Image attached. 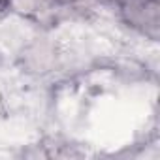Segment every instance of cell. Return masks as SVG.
<instances>
[{
	"label": "cell",
	"instance_id": "cell-1",
	"mask_svg": "<svg viewBox=\"0 0 160 160\" xmlns=\"http://www.w3.org/2000/svg\"><path fill=\"white\" fill-rule=\"evenodd\" d=\"M62 58H64L62 45L53 36H49V30H43L21 45L15 62L25 75L45 77L60 68Z\"/></svg>",
	"mask_w": 160,
	"mask_h": 160
},
{
	"label": "cell",
	"instance_id": "cell-2",
	"mask_svg": "<svg viewBox=\"0 0 160 160\" xmlns=\"http://www.w3.org/2000/svg\"><path fill=\"white\" fill-rule=\"evenodd\" d=\"M119 19L145 40L160 38V2L158 0H113Z\"/></svg>",
	"mask_w": 160,
	"mask_h": 160
},
{
	"label": "cell",
	"instance_id": "cell-3",
	"mask_svg": "<svg viewBox=\"0 0 160 160\" xmlns=\"http://www.w3.org/2000/svg\"><path fill=\"white\" fill-rule=\"evenodd\" d=\"M6 12L40 30H51L70 17L58 0H6Z\"/></svg>",
	"mask_w": 160,
	"mask_h": 160
},
{
	"label": "cell",
	"instance_id": "cell-4",
	"mask_svg": "<svg viewBox=\"0 0 160 160\" xmlns=\"http://www.w3.org/2000/svg\"><path fill=\"white\" fill-rule=\"evenodd\" d=\"M60 6L66 10V13L72 17V15H89L92 12H96L104 2H108V0H58Z\"/></svg>",
	"mask_w": 160,
	"mask_h": 160
},
{
	"label": "cell",
	"instance_id": "cell-5",
	"mask_svg": "<svg viewBox=\"0 0 160 160\" xmlns=\"http://www.w3.org/2000/svg\"><path fill=\"white\" fill-rule=\"evenodd\" d=\"M6 117H8V104H6L4 94L0 92V121H4Z\"/></svg>",
	"mask_w": 160,
	"mask_h": 160
},
{
	"label": "cell",
	"instance_id": "cell-6",
	"mask_svg": "<svg viewBox=\"0 0 160 160\" xmlns=\"http://www.w3.org/2000/svg\"><path fill=\"white\" fill-rule=\"evenodd\" d=\"M4 13H8L6 12V0H0V15H4Z\"/></svg>",
	"mask_w": 160,
	"mask_h": 160
},
{
	"label": "cell",
	"instance_id": "cell-7",
	"mask_svg": "<svg viewBox=\"0 0 160 160\" xmlns=\"http://www.w3.org/2000/svg\"><path fill=\"white\" fill-rule=\"evenodd\" d=\"M108 2H113V0H108Z\"/></svg>",
	"mask_w": 160,
	"mask_h": 160
}]
</instances>
